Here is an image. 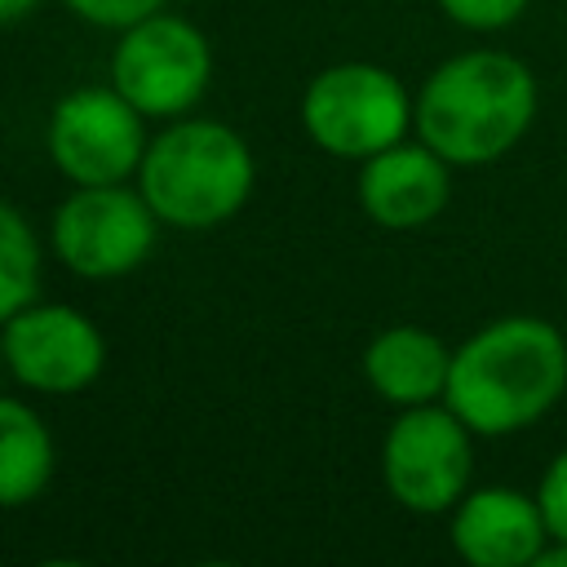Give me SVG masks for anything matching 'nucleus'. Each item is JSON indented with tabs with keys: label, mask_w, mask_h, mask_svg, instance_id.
Segmentation results:
<instances>
[{
	"label": "nucleus",
	"mask_w": 567,
	"mask_h": 567,
	"mask_svg": "<svg viewBox=\"0 0 567 567\" xmlns=\"http://www.w3.org/2000/svg\"><path fill=\"white\" fill-rule=\"evenodd\" d=\"M447 372H452V350L434 332L412 323H394L377 332L363 350L368 385L394 408L439 403L447 394Z\"/></svg>",
	"instance_id": "12"
},
{
	"label": "nucleus",
	"mask_w": 567,
	"mask_h": 567,
	"mask_svg": "<svg viewBox=\"0 0 567 567\" xmlns=\"http://www.w3.org/2000/svg\"><path fill=\"white\" fill-rule=\"evenodd\" d=\"M208 80H213L208 35L195 22L164 9L124 27L111 49V84L146 120L186 115L208 93Z\"/></svg>",
	"instance_id": "5"
},
{
	"label": "nucleus",
	"mask_w": 567,
	"mask_h": 567,
	"mask_svg": "<svg viewBox=\"0 0 567 567\" xmlns=\"http://www.w3.org/2000/svg\"><path fill=\"white\" fill-rule=\"evenodd\" d=\"M536 567H567V540H549L536 558Z\"/></svg>",
	"instance_id": "19"
},
{
	"label": "nucleus",
	"mask_w": 567,
	"mask_h": 567,
	"mask_svg": "<svg viewBox=\"0 0 567 567\" xmlns=\"http://www.w3.org/2000/svg\"><path fill=\"white\" fill-rule=\"evenodd\" d=\"M40 0H0V27H13V22H22L31 9H35Z\"/></svg>",
	"instance_id": "18"
},
{
	"label": "nucleus",
	"mask_w": 567,
	"mask_h": 567,
	"mask_svg": "<svg viewBox=\"0 0 567 567\" xmlns=\"http://www.w3.org/2000/svg\"><path fill=\"white\" fill-rule=\"evenodd\" d=\"M447 159L425 142H394L363 159L359 208L385 230H416L447 208L452 177Z\"/></svg>",
	"instance_id": "11"
},
{
	"label": "nucleus",
	"mask_w": 567,
	"mask_h": 567,
	"mask_svg": "<svg viewBox=\"0 0 567 567\" xmlns=\"http://www.w3.org/2000/svg\"><path fill=\"white\" fill-rule=\"evenodd\" d=\"M40 292V244L31 221L0 199V323H9Z\"/></svg>",
	"instance_id": "14"
},
{
	"label": "nucleus",
	"mask_w": 567,
	"mask_h": 567,
	"mask_svg": "<svg viewBox=\"0 0 567 567\" xmlns=\"http://www.w3.org/2000/svg\"><path fill=\"white\" fill-rule=\"evenodd\" d=\"M137 190L159 221L177 230H208L230 221L257 182L248 142L221 120H177L146 142Z\"/></svg>",
	"instance_id": "3"
},
{
	"label": "nucleus",
	"mask_w": 567,
	"mask_h": 567,
	"mask_svg": "<svg viewBox=\"0 0 567 567\" xmlns=\"http://www.w3.org/2000/svg\"><path fill=\"white\" fill-rule=\"evenodd\" d=\"M49 159L75 186L128 182L146 155V115L115 84H84L49 111Z\"/></svg>",
	"instance_id": "7"
},
{
	"label": "nucleus",
	"mask_w": 567,
	"mask_h": 567,
	"mask_svg": "<svg viewBox=\"0 0 567 567\" xmlns=\"http://www.w3.org/2000/svg\"><path fill=\"white\" fill-rule=\"evenodd\" d=\"M545 545L540 501L518 487H470L452 505V549L470 567H536Z\"/></svg>",
	"instance_id": "10"
},
{
	"label": "nucleus",
	"mask_w": 567,
	"mask_h": 567,
	"mask_svg": "<svg viewBox=\"0 0 567 567\" xmlns=\"http://www.w3.org/2000/svg\"><path fill=\"white\" fill-rule=\"evenodd\" d=\"M412 124V97L394 71L377 62H337L319 71L301 93L306 137L337 159H368L403 142Z\"/></svg>",
	"instance_id": "4"
},
{
	"label": "nucleus",
	"mask_w": 567,
	"mask_h": 567,
	"mask_svg": "<svg viewBox=\"0 0 567 567\" xmlns=\"http://www.w3.org/2000/svg\"><path fill=\"white\" fill-rule=\"evenodd\" d=\"M53 478V439L35 408L0 394V509L31 505Z\"/></svg>",
	"instance_id": "13"
},
{
	"label": "nucleus",
	"mask_w": 567,
	"mask_h": 567,
	"mask_svg": "<svg viewBox=\"0 0 567 567\" xmlns=\"http://www.w3.org/2000/svg\"><path fill=\"white\" fill-rule=\"evenodd\" d=\"M75 18H84L89 27H106V31H124L151 13H159L164 0H62Z\"/></svg>",
	"instance_id": "16"
},
{
	"label": "nucleus",
	"mask_w": 567,
	"mask_h": 567,
	"mask_svg": "<svg viewBox=\"0 0 567 567\" xmlns=\"http://www.w3.org/2000/svg\"><path fill=\"white\" fill-rule=\"evenodd\" d=\"M536 501H540V514L549 523V540H567V447L549 461V470L540 474V487H536Z\"/></svg>",
	"instance_id": "17"
},
{
	"label": "nucleus",
	"mask_w": 567,
	"mask_h": 567,
	"mask_svg": "<svg viewBox=\"0 0 567 567\" xmlns=\"http://www.w3.org/2000/svg\"><path fill=\"white\" fill-rule=\"evenodd\" d=\"M567 390V341L540 315H501L452 350L443 403L478 434L536 425Z\"/></svg>",
	"instance_id": "1"
},
{
	"label": "nucleus",
	"mask_w": 567,
	"mask_h": 567,
	"mask_svg": "<svg viewBox=\"0 0 567 567\" xmlns=\"http://www.w3.org/2000/svg\"><path fill=\"white\" fill-rule=\"evenodd\" d=\"M536 115L532 71L501 49H470L430 71L412 102V128L447 164H492L523 142Z\"/></svg>",
	"instance_id": "2"
},
{
	"label": "nucleus",
	"mask_w": 567,
	"mask_h": 567,
	"mask_svg": "<svg viewBox=\"0 0 567 567\" xmlns=\"http://www.w3.org/2000/svg\"><path fill=\"white\" fill-rule=\"evenodd\" d=\"M155 208L124 182L75 186L49 226L58 261L80 279H120L137 270L155 248Z\"/></svg>",
	"instance_id": "8"
},
{
	"label": "nucleus",
	"mask_w": 567,
	"mask_h": 567,
	"mask_svg": "<svg viewBox=\"0 0 567 567\" xmlns=\"http://www.w3.org/2000/svg\"><path fill=\"white\" fill-rule=\"evenodd\" d=\"M474 430L447 403L403 408L381 443V478L412 514H443L470 492Z\"/></svg>",
	"instance_id": "6"
},
{
	"label": "nucleus",
	"mask_w": 567,
	"mask_h": 567,
	"mask_svg": "<svg viewBox=\"0 0 567 567\" xmlns=\"http://www.w3.org/2000/svg\"><path fill=\"white\" fill-rule=\"evenodd\" d=\"M439 9L470 31H501L514 18H523L527 0H439Z\"/></svg>",
	"instance_id": "15"
},
{
	"label": "nucleus",
	"mask_w": 567,
	"mask_h": 567,
	"mask_svg": "<svg viewBox=\"0 0 567 567\" xmlns=\"http://www.w3.org/2000/svg\"><path fill=\"white\" fill-rule=\"evenodd\" d=\"M0 359L27 390L75 394L102 377L106 341L84 310L31 301L9 323H0Z\"/></svg>",
	"instance_id": "9"
}]
</instances>
